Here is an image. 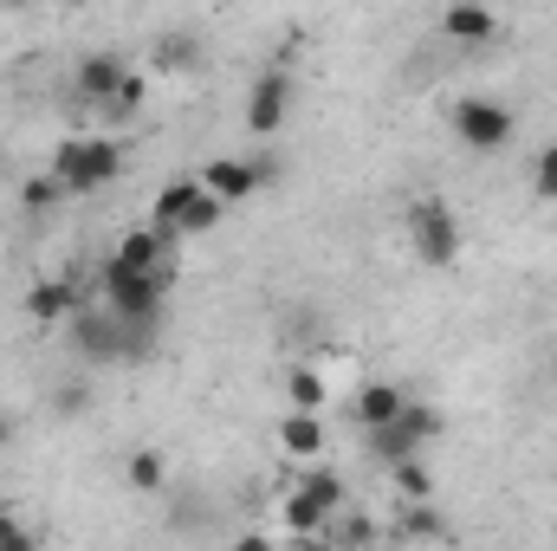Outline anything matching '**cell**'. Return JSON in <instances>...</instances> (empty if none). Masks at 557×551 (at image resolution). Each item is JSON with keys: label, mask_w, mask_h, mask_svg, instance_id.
Listing matches in <instances>:
<instances>
[{"label": "cell", "mask_w": 557, "mask_h": 551, "mask_svg": "<svg viewBox=\"0 0 557 551\" xmlns=\"http://www.w3.org/2000/svg\"><path fill=\"white\" fill-rule=\"evenodd\" d=\"M26 546H33V532H26L20 519H7V513H0V551H26Z\"/></svg>", "instance_id": "cb8c5ba5"}, {"label": "cell", "mask_w": 557, "mask_h": 551, "mask_svg": "<svg viewBox=\"0 0 557 551\" xmlns=\"http://www.w3.org/2000/svg\"><path fill=\"white\" fill-rule=\"evenodd\" d=\"M143 98H149V78H137V72H131V78H124V91L104 105V118H111V124H131V118L143 111Z\"/></svg>", "instance_id": "44dd1931"}, {"label": "cell", "mask_w": 557, "mask_h": 551, "mask_svg": "<svg viewBox=\"0 0 557 551\" xmlns=\"http://www.w3.org/2000/svg\"><path fill=\"white\" fill-rule=\"evenodd\" d=\"M344 500H350L344 474L311 467V474L285 493V532H292V539H331V519H337V506H344Z\"/></svg>", "instance_id": "5b68a950"}, {"label": "cell", "mask_w": 557, "mask_h": 551, "mask_svg": "<svg viewBox=\"0 0 557 551\" xmlns=\"http://www.w3.org/2000/svg\"><path fill=\"white\" fill-rule=\"evenodd\" d=\"M278 454H292V461H324V448H331V428H324V415L318 409H285L273 428Z\"/></svg>", "instance_id": "7c38bea8"}, {"label": "cell", "mask_w": 557, "mask_h": 551, "mask_svg": "<svg viewBox=\"0 0 557 551\" xmlns=\"http://www.w3.org/2000/svg\"><path fill=\"white\" fill-rule=\"evenodd\" d=\"M124 78H131V65H124L117 52H85V59L72 65V91H78L85 105H111V98L124 91Z\"/></svg>", "instance_id": "8fae6325"}, {"label": "cell", "mask_w": 557, "mask_h": 551, "mask_svg": "<svg viewBox=\"0 0 557 551\" xmlns=\"http://www.w3.org/2000/svg\"><path fill=\"white\" fill-rule=\"evenodd\" d=\"M156 59H162V72H195L201 46H195V33H175V39H162V46H156Z\"/></svg>", "instance_id": "7402d4cb"}, {"label": "cell", "mask_w": 557, "mask_h": 551, "mask_svg": "<svg viewBox=\"0 0 557 551\" xmlns=\"http://www.w3.org/2000/svg\"><path fill=\"white\" fill-rule=\"evenodd\" d=\"M285 403H292V409H331V377H324V370H318V364H292V370H285Z\"/></svg>", "instance_id": "5bb4252c"}, {"label": "cell", "mask_w": 557, "mask_h": 551, "mask_svg": "<svg viewBox=\"0 0 557 551\" xmlns=\"http://www.w3.org/2000/svg\"><path fill=\"white\" fill-rule=\"evenodd\" d=\"M175 247H182V234L175 228H162V221H149V228H131L124 241H117V267H137V273H156V267H169L175 260Z\"/></svg>", "instance_id": "9c48e42d"}, {"label": "cell", "mask_w": 557, "mask_h": 551, "mask_svg": "<svg viewBox=\"0 0 557 551\" xmlns=\"http://www.w3.org/2000/svg\"><path fill=\"white\" fill-rule=\"evenodd\" d=\"M221 215H227V201H221V195H214V188L201 182V195H195V201L182 208L175 234H182V241H201V234H214V228H221Z\"/></svg>", "instance_id": "2e32d148"}, {"label": "cell", "mask_w": 557, "mask_h": 551, "mask_svg": "<svg viewBox=\"0 0 557 551\" xmlns=\"http://www.w3.org/2000/svg\"><path fill=\"white\" fill-rule=\"evenodd\" d=\"M441 33L473 52V46H493V39H499V13H493L486 0H447V7H441Z\"/></svg>", "instance_id": "30bf717a"}, {"label": "cell", "mask_w": 557, "mask_h": 551, "mask_svg": "<svg viewBox=\"0 0 557 551\" xmlns=\"http://www.w3.org/2000/svg\"><path fill=\"white\" fill-rule=\"evenodd\" d=\"M65 201H72V188H65L52 169H39V175H26V182H20V215H33V221H46V215H52V208H65Z\"/></svg>", "instance_id": "9a60e30c"}, {"label": "cell", "mask_w": 557, "mask_h": 551, "mask_svg": "<svg viewBox=\"0 0 557 551\" xmlns=\"http://www.w3.org/2000/svg\"><path fill=\"white\" fill-rule=\"evenodd\" d=\"M0 7H7V13H20V7H33V0H0Z\"/></svg>", "instance_id": "d4e9b609"}, {"label": "cell", "mask_w": 557, "mask_h": 551, "mask_svg": "<svg viewBox=\"0 0 557 551\" xmlns=\"http://www.w3.org/2000/svg\"><path fill=\"white\" fill-rule=\"evenodd\" d=\"M447 131H454V143H460L467 156H499V149H512V137H519V111H512L506 98L473 91V98H454Z\"/></svg>", "instance_id": "7a4b0ae2"}, {"label": "cell", "mask_w": 557, "mask_h": 551, "mask_svg": "<svg viewBox=\"0 0 557 551\" xmlns=\"http://www.w3.org/2000/svg\"><path fill=\"white\" fill-rule=\"evenodd\" d=\"M52 175L72 195H104L124 175V143L117 137H65L52 149Z\"/></svg>", "instance_id": "3957f363"}, {"label": "cell", "mask_w": 557, "mask_h": 551, "mask_svg": "<svg viewBox=\"0 0 557 551\" xmlns=\"http://www.w3.org/2000/svg\"><path fill=\"white\" fill-rule=\"evenodd\" d=\"M124 480H131L137 493H162V487H169V461H162V448H131Z\"/></svg>", "instance_id": "d6986e66"}, {"label": "cell", "mask_w": 557, "mask_h": 551, "mask_svg": "<svg viewBox=\"0 0 557 551\" xmlns=\"http://www.w3.org/2000/svg\"><path fill=\"white\" fill-rule=\"evenodd\" d=\"M292 72L285 65H267L253 85H247V131L253 137H278L285 131V118H292Z\"/></svg>", "instance_id": "52a82bcc"}, {"label": "cell", "mask_w": 557, "mask_h": 551, "mask_svg": "<svg viewBox=\"0 0 557 551\" xmlns=\"http://www.w3.org/2000/svg\"><path fill=\"white\" fill-rule=\"evenodd\" d=\"M532 188H539V201H557V143L532 156Z\"/></svg>", "instance_id": "603a6c76"}, {"label": "cell", "mask_w": 557, "mask_h": 551, "mask_svg": "<svg viewBox=\"0 0 557 551\" xmlns=\"http://www.w3.org/2000/svg\"><path fill=\"white\" fill-rule=\"evenodd\" d=\"M201 182L234 208V201H253V195L273 182V162H260V156H214V162L201 169Z\"/></svg>", "instance_id": "ba28073f"}, {"label": "cell", "mask_w": 557, "mask_h": 551, "mask_svg": "<svg viewBox=\"0 0 557 551\" xmlns=\"http://www.w3.org/2000/svg\"><path fill=\"white\" fill-rule=\"evenodd\" d=\"M409 247H416L421 267H454L460 260V215L441 195L409 201Z\"/></svg>", "instance_id": "8992f818"}, {"label": "cell", "mask_w": 557, "mask_h": 551, "mask_svg": "<svg viewBox=\"0 0 557 551\" xmlns=\"http://www.w3.org/2000/svg\"><path fill=\"white\" fill-rule=\"evenodd\" d=\"M389 480H396V493H403L409 506H428V500H434V467H428L421 454L396 461V467H389Z\"/></svg>", "instance_id": "ffe728a7"}, {"label": "cell", "mask_w": 557, "mask_h": 551, "mask_svg": "<svg viewBox=\"0 0 557 551\" xmlns=\"http://www.w3.org/2000/svg\"><path fill=\"white\" fill-rule=\"evenodd\" d=\"M98 298H104L124 325H162V305H169V267L137 273V267L104 260V273H98Z\"/></svg>", "instance_id": "277c9868"}, {"label": "cell", "mask_w": 557, "mask_h": 551, "mask_svg": "<svg viewBox=\"0 0 557 551\" xmlns=\"http://www.w3.org/2000/svg\"><path fill=\"white\" fill-rule=\"evenodd\" d=\"M403 403H409V390H403V383H363V390H357V421H363V428H376V421H389Z\"/></svg>", "instance_id": "e0dca14e"}, {"label": "cell", "mask_w": 557, "mask_h": 551, "mask_svg": "<svg viewBox=\"0 0 557 551\" xmlns=\"http://www.w3.org/2000/svg\"><path fill=\"white\" fill-rule=\"evenodd\" d=\"M441 428H447V415L434 409V403H421V396H409L389 421L363 428V448H370L376 467H396V461H409V454H428V448L441 441Z\"/></svg>", "instance_id": "6da1fadb"}, {"label": "cell", "mask_w": 557, "mask_h": 551, "mask_svg": "<svg viewBox=\"0 0 557 551\" xmlns=\"http://www.w3.org/2000/svg\"><path fill=\"white\" fill-rule=\"evenodd\" d=\"M0 448H7V421H0Z\"/></svg>", "instance_id": "484cf974"}, {"label": "cell", "mask_w": 557, "mask_h": 551, "mask_svg": "<svg viewBox=\"0 0 557 551\" xmlns=\"http://www.w3.org/2000/svg\"><path fill=\"white\" fill-rule=\"evenodd\" d=\"M78 305H85V292H78L72 279H39V285L26 292V318H33V325H72Z\"/></svg>", "instance_id": "4fadbf2b"}, {"label": "cell", "mask_w": 557, "mask_h": 551, "mask_svg": "<svg viewBox=\"0 0 557 551\" xmlns=\"http://www.w3.org/2000/svg\"><path fill=\"white\" fill-rule=\"evenodd\" d=\"M195 195H201V175H169V182L156 188V215H149V221L175 228V221H182V208H188Z\"/></svg>", "instance_id": "ac0fdd59"}]
</instances>
